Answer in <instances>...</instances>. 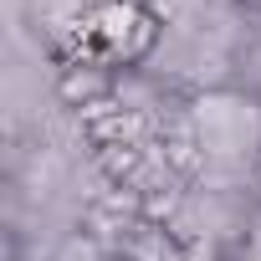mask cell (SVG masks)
Masks as SVG:
<instances>
[{"label": "cell", "mask_w": 261, "mask_h": 261, "mask_svg": "<svg viewBox=\"0 0 261 261\" xmlns=\"http://www.w3.org/2000/svg\"><path fill=\"white\" fill-rule=\"evenodd\" d=\"M149 16L154 36L134 77H149L179 97L241 82L256 0H149Z\"/></svg>", "instance_id": "obj_1"}, {"label": "cell", "mask_w": 261, "mask_h": 261, "mask_svg": "<svg viewBox=\"0 0 261 261\" xmlns=\"http://www.w3.org/2000/svg\"><path fill=\"white\" fill-rule=\"evenodd\" d=\"M36 51L67 77H134L149 57V0H21Z\"/></svg>", "instance_id": "obj_2"}, {"label": "cell", "mask_w": 261, "mask_h": 261, "mask_svg": "<svg viewBox=\"0 0 261 261\" xmlns=\"http://www.w3.org/2000/svg\"><path fill=\"white\" fill-rule=\"evenodd\" d=\"M179 149L190 185L261 195V92L230 82L179 97Z\"/></svg>", "instance_id": "obj_3"}, {"label": "cell", "mask_w": 261, "mask_h": 261, "mask_svg": "<svg viewBox=\"0 0 261 261\" xmlns=\"http://www.w3.org/2000/svg\"><path fill=\"white\" fill-rule=\"evenodd\" d=\"M220 261H261V200L251 205V215L241 220V230L230 236V246L220 251Z\"/></svg>", "instance_id": "obj_4"}]
</instances>
